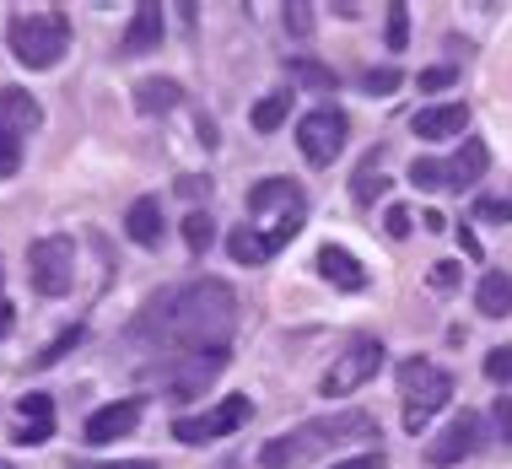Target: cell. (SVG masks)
I'll return each instance as SVG.
<instances>
[{"instance_id": "30bf717a", "label": "cell", "mask_w": 512, "mask_h": 469, "mask_svg": "<svg viewBox=\"0 0 512 469\" xmlns=\"http://www.w3.org/2000/svg\"><path fill=\"white\" fill-rule=\"evenodd\" d=\"M221 367H227V351H195V356H173V362H162L157 372L168 378V394L184 405V399H195ZM162 378H157V383H162Z\"/></svg>"}, {"instance_id": "5b68a950", "label": "cell", "mask_w": 512, "mask_h": 469, "mask_svg": "<svg viewBox=\"0 0 512 469\" xmlns=\"http://www.w3.org/2000/svg\"><path fill=\"white\" fill-rule=\"evenodd\" d=\"M399 394H405V432H421L453 399V372L426 362V356H405L399 362Z\"/></svg>"}, {"instance_id": "f546056e", "label": "cell", "mask_w": 512, "mask_h": 469, "mask_svg": "<svg viewBox=\"0 0 512 469\" xmlns=\"http://www.w3.org/2000/svg\"><path fill=\"white\" fill-rule=\"evenodd\" d=\"M399 81H405V71H394V65H378V71L362 76V92H367V98H394Z\"/></svg>"}, {"instance_id": "ac0fdd59", "label": "cell", "mask_w": 512, "mask_h": 469, "mask_svg": "<svg viewBox=\"0 0 512 469\" xmlns=\"http://www.w3.org/2000/svg\"><path fill=\"white\" fill-rule=\"evenodd\" d=\"M475 308L486 313V319H507V313H512V275L507 270H486V275H480Z\"/></svg>"}, {"instance_id": "4dcf8cb0", "label": "cell", "mask_w": 512, "mask_h": 469, "mask_svg": "<svg viewBox=\"0 0 512 469\" xmlns=\"http://www.w3.org/2000/svg\"><path fill=\"white\" fill-rule=\"evenodd\" d=\"M211 238H216V222H211V211H200V205H195V211L184 216V243H189V248H205Z\"/></svg>"}, {"instance_id": "2e32d148", "label": "cell", "mask_w": 512, "mask_h": 469, "mask_svg": "<svg viewBox=\"0 0 512 469\" xmlns=\"http://www.w3.org/2000/svg\"><path fill=\"white\" fill-rule=\"evenodd\" d=\"M486 168H491L486 141H475V135H469V141L448 157V189H475L480 178H486Z\"/></svg>"}, {"instance_id": "f35d334b", "label": "cell", "mask_w": 512, "mask_h": 469, "mask_svg": "<svg viewBox=\"0 0 512 469\" xmlns=\"http://www.w3.org/2000/svg\"><path fill=\"white\" fill-rule=\"evenodd\" d=\"M389 459H383V448L378 453H356V459H345V464H335V469H383Z\"/></svg>"}, {"instance_id": "484cf974", "label": "cell", "mask_w": 512, "mask_h": 469, "mask_svg": "<svg viewBox=\"0 0 512 469\" xmlns=\"http://www.w3.org/2000/svg\"><path fill=\"white\" fill-rule=\"evenodd\" d=\"M81 340H87V329H81V324H71V329H60V335H54L49 346H44V351L33 356V367H54V362H60V356H71V351L81 346Z\"/></svg>"}, {"instance_id": "ab89813d", "label": "cell", "mask_w": 512, "mask_h": 469, "mask_svg": "<svg viewBox=\"0 0 512 469\" xmlns=\"http://www.w3.org/2000/svg\"><path fill=\"white\" fill-rule=\"evenodd\" d=\"M410 232V211L405 205H389V238H405Z\"/></svg>"}, {"instance_id": "52a82bcc", "label": "cell", "mask_w": 512, "mask_h": 469, "mask_svg": "<svg viewBox=\"0 0 512 469\" xmlns=\"http://www.w3.org/2000/svg\"><path fill=\"white\" fill-rule=\"evenodd\" d=\"M27 281L38 297H71L76 281V243L71 238H38L27 248Z\"/></svg>"}, {"instance_id": "5bb4252c", "label": "cell", "mask_w": 512, "mask_h": 469, "mask_svg": "<svg viewBox=\"0 0 512 469\" xmlns=\"http://www.w3.org/2000/svg\"><path fill=\"white\" fill-rule=\"evenodd\" d=\"M318 275H324L335 292H367L362 259H356L351 248H340V243H324V248H318Z\"/></svg>"}, {"instance_id": "9c48e42d", "label": "cell", "mask_w": 512, "mask_h": 469, "mask_svg": "<svg viewBox=\"0 0 512 469\" xmlns=\"http://www.w3.org/2000/svg\"><path fill=\"white\" fill-rule=\"evenodd\" d=\"M243 421H254V399H248V394H227L221 405L205 410V416L173 421V437H178V443H216V437H232Z\"/></svg>"}, {"instance_id": "d6a6232c", "label": "cell", "mask_w": 512, "mask_h": 469, "mask_svg": "<svg viewBox=\"0 0 512 469\" xmlns=\"http://www.w3.org/2000/svg\"><path fill=\"white\" fill-rule=\"evenodd\" d=\"M211 189H216V184H211L205 173H184V178L173 184V195H178V200H200V205H205V200H211Z\"/></svg>"}, {"instance_id": "8992f818", "label": "cell", "mask_w": 512, "mask_h": 469, "mask_svg": "<svg viewBox=\"0 0 512 469\" xmlns=\"http://www.w3.org/2000/svg\"><path fill=\"white\" fill-rule=\"evenodd\" d=\"M383 340H372V335H356L351 346H345L335 362H329V372L318 378V394L324 399H345V394H356L362 383L378 378V367H383Z\"/></svg>"}, {"instance_id": "836d02e7", "label": "cell", "mask_w": 512, "mask_h": 469, "mask_svg": "<svg viewBox=\"0 0 512 469\" xmlns=\"http://www.w3.org/2000/svg\"><path fill=\"white\" fill-rule=\"evenodd\" d=\"M486 378L502 383V389H512V346H496V351L486 356Z\"/></svg>"}, {"instance_id": "7402d4cb", "label": "cell", "mask_w": 512, "mask_h": 469, "mask_svg": "<svg viewBox=\"0 0 512 469\" xmlns=\"http://www.w3.org/2000/svg\"><path fill=\"white\" fill-rule=\"evenodd\" d=\"M351 195H356V205H372V200H383L389 195V173L378 168V151L356 168V178H351Z\"/></svg>"}, {"instance_id": "8fae6325", "label": "cell", "mask_w": 512, "mask_h": 469, "mask_svg": "<svg viewBox=\"0 0 512 469\" xmlns=\"http://www.w3.org/2000/svg\"><path fill=\"white\" fill-rule=\"evenodd\" d=\"M480 443H486V421H480L475 410H459V416L448 421V432H442L437 443L426 448V464H437V469L464 464L469 453H480Z\"/></svg>"}, {"instance_id": "4fadbf2b", "label": "cell", "mask_w": 512, "mask_h": 469, "mask_svg": "<svg viewBox=\"0 0 512 469\" xmlns=\"http://www.w3.org/2000/svg\"><path fill=\"white\" fill-rule=\"evenodd\" d=\"M464 124H469L464 103H421L410 114V130L421 135V141H453V135H464Z\"/></svg>"}, {"instance_id": "ba28073f", "label": "cell", "mask_w": 512, "mask_h": 469, "mask_svg": "<svg viewBox=\"0 0 512 469\" xmlns=\"http://www.w3.org/2000/svg\"><path fill=\"white\" fill-rule=\"evenodd\" d=\"M345 141H351V119H345V108H313L308 119H297V146L302 157L313 162V168H329V162L345 151Z\"/></svg>"}, {"instance_id": "b9f144b4", "label": "cell", "mask_w": 512, "mask_h": 469, "mask_svg": "<svg viewBox=\"0 0 512 469\" xmlns=\"http://www.w3.org/2000/svg\"><path fill=\"white\" fill-rule=\"evenodd\" d=\"M11 335V297H6V286H0V340Z\"/></svg>"}, {"instance_id": "d4e9b609", "label": "cell", "mask_w": 512, "mask_h": 469, "mask_svg": "<svg viewBox=\"0 0 512 469\" xmlns=\"http://www.w3.org/2000/svg\"><path fill=\"white\" fill-rule=\"evenodd\" d=\"M383 44H389L394 54L410 44V6L405 0H389V11H383Z\"/></svg>"}, {"instance_id": "8d00e7d4", "label": "cell", "mask_w": 512, "mask_h": 469, "mask_svg": "<svg viewBox=\"0 0 512 469\" xmlns=\"http://www.w3.org/2000/svg\"><path fill=\"white\" fill-rule=\"evenodd\" d=\"M453 81H459L453 65H432V71H421V92H448Z\"/></svg>"}, {"instance_id": "3957f363", "label": "cell", "mask_w": 512, "mask_h": 469, "mask_svg": "<svg viewBox=\"0 0 512 469\" xmlns=\"http://www.w3.org/2000/svg\"><path fill=\"white\" fill-rule=\"evenodd\" d=\"M302 222H308V195H302V184H292V178H259V184L248 189V227L265 238L270 259H275V248H286L297 238Z\"/></svg>"}, {"instance_id": "4316f807", "label": "cell", "mask_w": 512, "mask_h": 469, "mask_svg": "<svg viewBox=\"0 0 512 469\" xmlns=\"http://www.w3.org/2000/svg\"><path fill=\"white\" fill-rule=\"evenodd\" d=\"M22 141H27V135L17 130V124L0 119V178H11L22 168Z\"/></svg>"}, {"instance_id": "d590c367", "label": "cell", "mask_w": 512, "mask_h": 469, "mask_svg": "<svg viewBox=\"0 0 512 469\" xmlns=\"http://www.w3.org/2000/svg\"><path fill=\"white\" fill-rule=\"evenodd\" d=\"M459 281H464V265H459V259H442V265H432V286H437V292H453Z\"/></svg>"}, {"instance_id": "f6af8a7d", "label": "cell", "mask_w": 512, "mask_h": 469, "mask_svg": "<svg viewBox=\"0 0 512 469\" xmlns=\"http://www.w3.org/2000/svg\"><path fill=\"white\" fill-rule=\"evenodd\" d=\"M216 469H243V459H221Z\"/></svg>"}, {"instance_id": "bcb514c9", "label": "cell", "mask_w": 512, "mask_h": 469, "mask_svg": "<svg viewBox=\"0 0 512 469\" xmlns=\"http://www.w3.org/2000/svg\"><path fill=\"white\" fill-rule=\"evenodd\" d=\"M0 469H11V464H0Z\"/></svg>"}, {"instance_id": "277c9868", "label": "cell", "mask_w": 512, "mask_h": 469, "mask_svg": "<svg viewBox=\"0 0 512 469\" xmlns=\"http://www.w3.org/2000/svg\"><path fill=\"white\" fill-rule=\"evenodd\" d=\"M11 54L27 65V71H49V65L65 60L71 49V22H65L60 6L49 11H11Z\"/></svg>"}, {"instance_id": "7c38bea8", "label": "cell", "mask_w": 512, "mask_h": 469, "mask_svg": "<svg viewBox=\"0 0 512 469\" xmlns=\"http://www.w3.org/2000/svg\"><path fill=\"white\" fill-rule=\"evenodd\" d=\"M146 416V399H114V405H103V410H92V421L81 426V437H87L92 448H103V443H119V437H130L135 432V421Z\"/></svg>"}, {"instance_id": "cb8c5ba5", "label": "cell", "mask_w": 512, "mask_h": 469, "mask_svg": "<svg viewBox=\"0 0 512 469\" xmlns=\"http://www.w3.org/2000/svg\"><path fill=\"white\" fill-rule=\"evenodd\" d=\"M286 114H292V92H270V98L254 103V114H248V119H254L259 135H275L286 124Z\"/></svg>"}, {"instance_id": "d6986e66", "label": "cell", "mask_w": 512, "mask_h": 469, "mask_svg": "<svg viewBox=\"0 0 512 469\" xmlns=\"http://www.w3.org/2000/svg\"><path fill=\"white\" fill-rule=\"evenodd\" d=\"M0 119L17 124L22 135H33L38 124H44V108H38L33 92H22V87H0Z\"/></svg>"}, {"instance_id": "e0dca14e", "label": "cell", "mask_w": 512, "mask_h": 469, "mask_svg": "<svg viewBox=\"0 0 512 469\" xmlns=\"http://www.w3.org/2000/svg\"><path fill=\"white\" fill-rule=\"evenodd\" d=\"M162 44V6L157 0H141L135 6V17H130V27H124V54H146V49H157Z\"/></svg>"}, {"instance_id": "f1b7e54d", "label": "cell", "mask_w": 512, "mask_h": 469, "mask_svg": "<svg viewBox=\"0 0 512 469\" xmlns=\"http://www.w3.org/2000/svg\"><path fill=\"white\" fill-rule=\"evenodd\" d=\"M410 184H415V189H448V162H442V157L410 162Z\"/></svg>"}, {"instance_id": "1f68e13d", "label": "cell", "mask_w": 512, "mask_h": 469, "mask_svg": "<svg viewBox=\"0 0 512 469\" xmlns=\"http://www.w3.org/2000/svg\"><path fill=\"white\" fill-rule=\"evenodd\" d=\"M475 216H480V222L507 227V222H512V195H486V200H475Z\"/></svg>"}, {"instance_id": "e575fe53", "label": "cell", "mask_w": 512, "mask_h": 469, "mask_svg": "<svg viewBox=\"0 0 512 469\" xmlns=\"http://www.w3.org/2000/svg\"><path fill=\"white\" fill-rule=\"evenodd\" d=\"M281 17H286V33H292V38H308L313 33V6H302V0H297V6H286Z\"/></svg>"}, {"instance_id": "83f0119b", "label": "cell", "mask_w": 512, "mask_h": 469, "mask_svg": "<svg viewBox=\"0 0 512 469\" xmlns=\"http://www.w3.org/2000/svg\"><path fill=\"white\" fill-rule=\"evenodd\" d=\"M292 76L302 81V87H313V92H335L340 87V76L329 71V65H318V60H292Z\"/></svg>"}, {"instance_id": "ee69618b", "label": "cell", "mask_w": 512, "mask_h": 469, "mask_svg": "<svg viewBox=\"0 0 512 469\" xmlns=\"http://www.w3.org/2000/svg\"><path fill=\"white\" fill-rule=\"evenodd\" d=\"M195 135H200V141H205V146H216V141H221V135H216V124H211V119H200V124H195Z\"/></svg>"}, {"instance_id": "6da1fadb", "label": "cell", "mask_w": 512, "mask_h": 469, "mask_svg": "<svg viewBox=\"0 0 512 469\" xmlns=\"http://www.w3.org/2000/svg\"><path fill=\"white\" fill-rule=\"evenodd\" d=\"M232 329H238V292L216 275H205V281L157 292L130 319L124 340L135 351H162V362H173V356H195V351H227Z\"/></svg>"}, {"instance_id": "7a4b0ae2", "label": "cell", "mask_w": 512, "mask_h": 469, "mask_svg": "<svg viewBox=\"0 0 512 469\" xmlns=\"http://www.w3.org/2000/svg\"><path fill=\"white\" fill-rule=\"evenodd\" d=\"M351 443H378V421H372L367 410H351V416H335V421H302L297 432L270 437V443L259 448V469H302L308 459H318V453L351 448Z\"/></svg>"}, {"instance_id": "74e56055", "label": "cell", "mask_w": 512, "mask_h": 469, "mask_svg": "<svg viewBox=\"0 0 512 469\" xmlns=\"http://www.w3.org/2000/svg\"><path fill=\"white\" fill-rule=\"evenodd\" d=\"M491 421H496V432H502V443H512V394H502L491 405Z\"/></svg>"}, {"instance_id": "44dd1931", "label": "cell", "mask_w": 512, "mask_h": 469, "mask_svg": "<svg viewBox=\"0 0 512 469\" xmlns=\"http://www.w3.org/2000/svg\"><path fill=\"white\" fill-rule=\"evenodd\" d=\"M184 103V87H178V81H168V76H146L141 87H135V108H141V114H168V108H178Z\"/></svg>"}, {"instance_id": "9a60e30c", "label": "cell", "mask_w": 512, "mask_h": 469, "mask_svg": "<svg viewBox=\"0 0 512 469\" xmlns=\"http://www.w3.org/2000/svg\"><path fill=\"white\" fill-rule=\"evenodd\" d=\"M17 410H22V426L11 432V443H17V448L49 443V437H54V399H49L44 389H33V394L17 399Z\"/></svg>"}, {"instance_id": "7bdbcfd3", "label": "cell", "mask_w": 512, "mask_h": 469, "mask_svg": "<svg viewBox=\"0 0 512 469\" xmlns=\"http://www.w3.org/2000/svg\"><path fill=\"white\" fill-rule=\"evenodd\" d=\"M87 469H162V464H151V459H130V464H87Z\"/></svg>"}, {"instance_id": "603a6c76", "label": "cell", "mask_w": 512, "mask_h": 469, "mask_svg": "<svg viewBox=\"0 0 512 469\" xmlns=\"http://www.w3.org/2000/svg\"><path fill=\"white\" fill-rule=\"evenodd\" d=\"M227 254L238 259V265H265L270 248H265V238H259L254 227L243 222V227H232V232H227Z\"/></svg>"}, {"instance_id": "ffe728a7", "label": "cell", "mask_w": 512, "mask_h": 469, "mask_svg": "<svg viewBox=\"0 0 512 469\" xmlns=\"http://www.w3.org/2000/svg\"><path fill=\"white\" fill-rule=\"evenodd\" d=\"M124 232H130L141 248H157V243H162V205L151 200V195L135 200L130 211H124Z\"/></svg>"}, {"instance_id": "60d3db41", "label": "cell", "mask_w": 512, "mask_h": 469, "mask_svg": "<svg viewBox=\"0 0 512 469\" xmlns=\"http://www.w3.org/2000/svg\"><path fill=\"white\" fill-rule=\"evenodd\" d=\"M459 248H464V259H486V248H480V238L469 227H459Z\"/></svg>"}]
</instances>
